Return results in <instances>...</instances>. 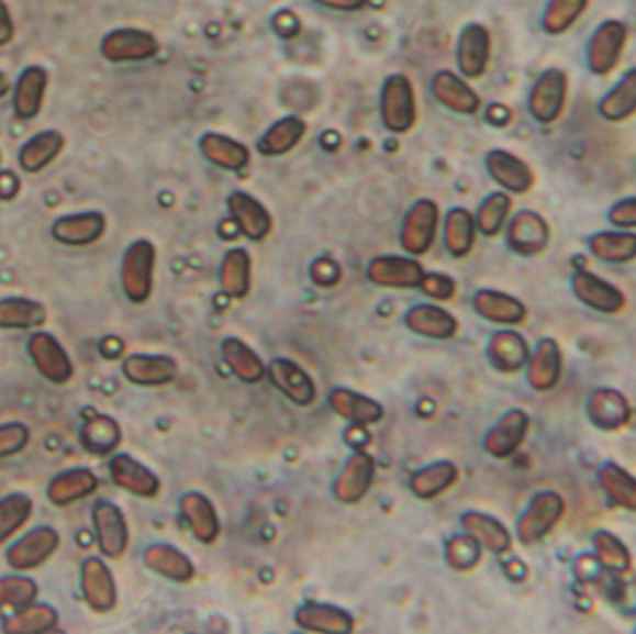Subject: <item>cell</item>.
<instances>
[{
	"label": "cell",
	"instance_id": "6da1fadb",
	"mask_svg": "<svg viewBox=\"0 0 636 634\" xmlns=\"http://www.w3.org/2000/svg\"><path fill=\"white\" fill-rule=\"evenodd\" d=\"M380 118L389 133L406 134L419 120L417 93L402 73L389 75L380 91Z\"/></svg>",
	"mask_w": 636,
	"mask_h": 634
},
{
	"label": "cell",
	"instance_id": "7a4b0ae2",
	"mask_svg": "<svg viewBox=\"0 0 636 634\" xmlns=\"http://www.w3.org/2000/svg\"><path fill=\"white\" fill-rule=\"evenodd\" d=\"M570 99V77L560 67L539 73L528 91V114L539 125H555L560 121Z\"/></svg>",
	"mask_w": 636,
	"mask_h": 634
},
{
	"label": "cell",
	"instance_id": "3957f363",
	"mask_svg": "<svg viewBox=\"0 0 636 634\" xmlns=\"http://www.w3.org/2000/svg\"><path fill=\"white\" fill-rule=\"evenodd\" d=\"M155 266H157V248L153 246V242L140 238L125 249L120 278L123 294L127 297L129 302L142 305L152 298Z\"/></svg>",
	"mask_w": 636,
	"mask_h": 634
},
{
	"label": "cell",
	"instance_id": "277c9868",
	"mask_svg": "<svg viewBox=\"0 0 636 634\" xmlns=\"http://www.w3.org/2000/svg\"><path fill=\"white\" fill-rule=\"evenodd\" d=\"M629 43V29L624 21L605 19L601 21L587 43L588 71L595 77H609L624 60Z\"/></svg>",
	"mask_w": 636,
	"mask_h": 634
},
{
	"label": "cell",
	"instance_id": "5b68a950",
	"mask_svg": "<svg viewBox=\"0 0 636 634\" xmlns=\"http://www.w3.org/2000/svg\"><path fill=\"white\" fill-rule=\"evenodd\" d=\"M439 218V205L431 198H421L410 207L400 231V244L406 254L413 257L428 254L436 242Z\"/></svg>",
	"mask_w": 636,
	"mask_h": 634
},
{
	"label": "cell",
	"instance_id": "8992f818",
	"mask_svg": "<svg viewBox=\"0 0 636 634\" xmlns=\"http://www.w3.org/2000/svg\"><path fill=\"white\" fill-rule=\"evenodd\" d=\"M566 512V502L555 491H542L534 497L515 526V534L523 545H533L555 529Z\"/></svg>",
	"mask_w": 636,
	"mask_h": 634
},
{
	"label": "cell",
	"instance_id": "52a82bcc",
	"mask_svg": "<svg viewBox=\"0 0 636 634\" xmlns=\"http://www.w3.org/2000/svg\"><path fill=\"white\" fill-rule=\"evenodd\" d=\"M493 37L482 23H469L461 29L456 45V64L467 80H479L490 67Z\"/></svg>",
	"mask_w": 636,
	"mask_h": 634
},
{
	"label": "cell",
	"instance_id": "ba28073f",
	"mask_svg": "<svg viewBox=\"0 0 636 634\" xmlns=\"http://www.w3.org/2000/svg\"><path fill=\"white\" fill-rule=\"evenodd\" d=\"M26 351L43 378L56 386H66L74 380V362L55 335L47 332L32 333Z\"/></svg>",
	"mask_w": 636,
	"mask_h": 634
},
{
	"label": "cell",
	"instance_id": "9c48e42d",
	"mask_svg": "<svg viewBox=\"0 0 636 634\" xmlns=\"http://www.w3.org/2000/svg\"><path fill=\"white\" fill-rule=\"evenodd\" d=\"M158 51L160 43L155 34L140 29H115L101 42V55L112 64L152 60Z\"/></svg>",
	"mask_w": 636,
	"mask_h": 634
},
{
	"label": "cell",
	"instance_id": "30bf717a",
	"mask_svg": "<svg viewBox=\"0 0 636 634\" xmlns=\"http://www.w3.org/2000/svg\"><path fill=\"white\" fill-rule=\"evenodd\" d=\"M551 241V227L539 212L523 209L510 216L506 224V244L514 254L534 257L542 254Z\"/></svg>",
	"mask_w": 636,
	"mask_h": 634
},
{
	"label": "cell",
	"instance_id": "8fae6325",
	"mask_svg": "<svg viewBox=\"0 0 636 634\" xmlns=\"http://www.w3.org/2000/svg\"><path fill=\"white\" fill-rule=\"evenodd\" d=\"M60 547V536L53 526H36L8 549L7 560L15 571H31L47 563Z\"/></svg>",
	"mask_w": 636,
	"mask_h": 634
},
{
	"label": "cell",
	"instance_id": "7c38bea8",
	"mask_svg": "<svg viewBox=\"0 0 636 634\" xmlns=\"http://www.w3.org/2000/svg\"><path fill=\"white\" fill-rule=\"evenodd\" d=\"M571 290L579 302L598 313L620 314L627 305V298L616 285L582 268L571 276Z\"/></svg>",
	"mask_w": 636,
	"mask_h": 634
},
{
	"label": "cell",
	"instance_id": "4fadbf2b",
	"mask_svg": "<svg viewBox=\"0 0 636 634\" xmlns=\"http://www.w3.org/2000/svg\"><path fill=\"white\" fill-rule=\"evenodd\" d=\"M426 270L419 260L400 255H383L370 260L367 279L383 289H419Z\"/></svg>",
	"mask_w": 636,
	"mask_h": 634
},
{
	"label": "cell",
	"instance_id": "5bb4252c",
	"mask_svg": "<svg viewBox=\"0 0 636 634\" xmlns=\"http://www.w3.org/2000/svg\"><path fill=\"white\" fill-rule=\"evenodd\" d=\"M488 176L509 193H527L536 187L533 166L509 149H491L484 158Z\"/></svg>",
	"mask_w": 636,
	"mask_h": 634
},
{
	"label": "cell",
	"instance_id": "9a60e30c",
	"mask_svg": "<svg viewBox=\"0 0 636 634\" xmlns=\"http://www.w3.org/2000/svg\"><path fill=\"white\" fill-rule=\"evenodd\" d=\"M99 550L107 558L118 560L129 547V526L122 510L114 502L98 501L91 510Z\"/></svg>",
	"mask_w": 636,
	"mask_h": 634
},
{
	"label": "cell",
	"instance_id": "2e32d148",
	"mask_svg": "<svg viewBox=\"0 0 636 634\" xmlns=\"http://www.w3.org/2000/svg\"><path fill=\"white\" fill-rule=\"evenodd\" d=\"M431 88L437 103L455 114L475 115L482 109V99L477 90L455 71L449 69L437 71L432 79Z\"/></svg>",
	"mask_w": 636,
	"mask_h": 634
},
{
	"label": "cell",
	"instance_id": "e0dca14e",
	"mask_svg": "<svg viewBox=\"0 0 636 634\" xmlns=\"http://www.w3.org/2000/svg\"><path fill=\"white\" fill-rule=\"evenodd\" d=\"M227 209L233 224L237 225V230L249 241L261 242L270 235L274 227L272 214L252 193L243 190L231 193Z\"/></svg>",
	"mask_w": 636,
	"mask_h": 634
},
{
	"label": "cell",
	"instance_id": "ac0fdd59",
	"mask_svg": "<svg viewBox=\"0 0 636 634\" xmlns=\"http://www.w3.org/2000/svg\"><path fill=\"white\" fill-rule=\"evenodd\" d=\"M80 587L91 611L110 612L118 603L114 575L101 558L91 556L85 560L80 569Z\"/></svg>",
	"mask_w": 636,
	"mask_h": 634
},
{
	"label": "cell",
	"instance_id": "d6986e66",
	"mask_svg": "<svg viewBox=\"0 0 636 634\" xmlns=\"http://www.w3.org/2000/svg\"><path fill=\"white\" fill-rule=\"evenodd\" d=\"M107 231V218L103 212L88 211L55 220L51 235L64 246H90L98 242Z\"/></svg>",
	"mask_w": 636,
	"mask_h": 634
},
{
	"label": "cell",
	"instance_id": "ffe728a7",
	"mask_svg": "<svg viewBox=\"0 0 636 634\" xmlns=\"http://www.w3.org/2000/svg\"><path fill=\"white\" fill-rule=\"evenodd\" d=\"M268 378L272 386L297 405H311L316 399L315 381L305 370L286 357H278L268 365Z\"/></svg>",
	"mask_w": 636,
	"mask_h": 634
},
{
	"label": "cell",
	"instance_id": "44dd1931",
	"mask_svg": "<svg viewBox=\"0 0 636 634\" xmlns=\"http://www.w3.org/2000/svg\"><path fill=\"white\" fill-rule=\"evenodd\" d=\"M376 461L370 454H352L339 477L334 483V496L337 501L354 504L367 496L370 483L375 480Z\"/></svg>",
	"mask_w": 636,
	"mask_h": 634
},
{
	"label": "cell",
	"instance_id": "7402d4cb",
	"mask_svg": "<svg viewBox=\"0 0 636 634\" xmlns=\"http://www.w3.org/2000/svg\"><path fill=\"white\" fill-rule=\"evenodd\" d=\"M49 75L40 66L26 67L13 86V114L21 121L34 120L40 115L45 101Z\"/></svg>",
	"mask_w": 636,
	"mask_h": 634
},
{
	"label": "cell",
	"instance_id": "603a6c76",
	"mask_svg": "<svg viewBox=\"0 0 636 634\" xmlns=\"http://www.w3.org/2000/svg\"><path fill=\"white\" fill-rule=\"evenodd\" d=\"M109 469L112 482L133 496L153 499L160 491V480L157 475L129 454H118L110 459Z\"/></svg>",
	"mask_w": 636,
	"mask_h": 634
},
{
	"label": "cell",
	"instance_id": "cb8c5ba5",
	"mask_svg": "<svg viewBox=\"0 0 636 634\" xmlns=\"http://www.w3.org/2000/svg\"><path fill=\"white\" fill-rule=\"evenodd\" d=\"M473 308L484 321L503 326H517L527 321L528 316L527 305L520 298L501 290H479L473 298Z\"/></svg>",
	"mask_w": 636,
	"mask_h": 634
},
{
	"label": "cell",
	"instance_id": "d4e9b609",
	"mask_svg": "<svg viewBox=\"0 0 636 634\" xmlns=\"http://www.w3.org/2000/svg\"><path fill=\"white\" fill-rule=\"evenodd\" d=\"M122 372L134 386L160 387L176 380L177 375H179V367L168 356L133 354V356L125 357Z\"/></svg>",
	"mask_w": 636,
	"mask_h": 634
},
{
	"label": "cell",
	"instance_id": "484cf974",
	"mask_svg": "<svg viewBox=\"0 0 636 634\" xmlns=\"http://www.w3.org/2000/svg\"><path fill=\"white\" fill-rule=\"evenodd\" d=\"M562 348L551 337L539 338L528 357V383L534 391H549L562 376Z\"/></svg>",
	"mask_w": 636,
	"mask_h": 634
},
{
	"label": "cell",
	"instance_id": "4316f807",
	"mask_svg": "<svg viewBox=\"0 0 636 634\" xmlns=\"http://www.w3.org/2000/svg\"><path fill=\"white\" fill-rule=\"evenodd\" d=\"M531 419L523 410H512L504 413L493 429L488 432L484 440L486 453L493 458H509L522 447L527 437Z\"/></svg>",
	"mask_w": 636,
	"mask_h": 634
},
{
	"label": "cell",
	"instance_id": "83f0119b",
	"mask_svg": "<svg viewBox=\"0 0 636 634\" xmlns=\"http://www.w3.org/2000/svg\"><path fill=\"white\" fill-rule=\"evenodd\" d=\"M200 153L207 163L224 171H243L248 168L252 152L248 145L222 133H205L200 138Z\"/></svg>",
	"mask_w": 636,
	"mask_h": 634
},
{
	"label": "cell",
	"instance_id": "f1b7e54d",
	"mask_svg": "<svg viewBox=\"0 0 636 634\" xmlns=\"http://www.w3.org/2000/svg\"><path fill=\"white\" fill-rule=\"evenodd\" d=\"M404 322L410 332L423 335V337L439 338V341L455 337L460 327L455 314L434 303H417L408 309Z\"/></svg>",
	"mask_w": 636,
	"mask_h": 634
},
{
	"label": "cell",
	"instance_id": "f546056e",
	"mask_svg": "<svg viewBox=\"0 0 636 634\" xmlns=\"http://www.w3.org/2000/svg\"><path fill=\"white\" fill-rule=\"evenodd\" d=\"M587 411L595 429L605 430V432L622 429L627 423L631 413L627 399L611 387H601L590 394Z\"/></svg>",
	"mask_w": 636,
	"mask_h": 634
},
{
	"label": "cell",
	"instance_id": "4dcf8cb0",
	"mask_svg": "<svg viewBox=\"0 0 636 634\" xmlns=\"http://www.w3.org/2000/svg\"><path fill=\"white\" fill-rule=\"evenodd\" d=\"M488 357L491 365L501 372L514 375L525 367L531 357L527 341L514 330H501L491 335L488 343Z\"/></svg>",
	"mask_w": 636,
	"mask_h": 634
},
{
	"label": "cell",
	"instance_id": "1f68e13d",
	"mask_svg": "<svg viewBox=\"0 0 636 634\" xmlns=\"http://www.w3.org/2000/svg\"><path fill=\"white\" fill-rule=\"evenodd\" d=\"M598 114L609 123H625L636 115V67H631L618 82L598 101Z\"/></svg>",
	"mask_w": 636,
	"mask_h": 634
},
{
	"label": "cell",
	"instance_id": "d6a6232c",
	"mask_svg": "<svg viewBox=\"0 0 636 634\" xmlns=\"http://www.w3.org/2000/svg\"><path fill=\"white\" fill-rule=\"evenodd\" d=\"M66 138L56 129H45L42 133L34 134L29 142L19 149V166L26 174H40L45 168H49L56 158L64 152Z\"/></svg>",
	"mask_w": 636,
	"mask_h": 634
},
{
	"label": "cell",
	"instance_id": "836d02e7",
	"mask_svg": "<svg viewBox=\"0 0 636 634\" xmlns=\"http://www.w3.org/2000/svg\"><path fill=\"white\" fill-rule=\"evenodd\" d=\"M294 620L300 627L311 633L345 634L354 629V618L334 604H303L294 614Z\"/></svg>",
	"mask_w": 636,
	"mask_h": 634
},
{
	"label": "cell",
	"instance_id": "e575fe53",
	"mask_svg": "<svg viewBox=\"0 0 636 634\" xmlns=\"http://www.w3.org/2000/svg\"><path fill=\"white\" fill-rule=\"evenodd\" d=\"M99 480L93 471L86 467H75L64 471L51 480L47 486V497L55 507H69L74 502L91 496L98 490Z\"/></svg>",
	"mask_w": 636,
	"mask_h": 634
},
{
	"label": "cell",
	"instance_id": "d590c367",
	"mask_svg": "<svg viewBox=\"0 0 636 634\" xmlns=\"http://www.w3.org/2000/svg\"><path fill=\"white\" fill-rule=\"evenodd\" d=\"M147 568L174 582H190L194 579L196 568L185 553L168 544H153L144 550Z\"/></svg>",
	"mask_w": 636,
	"mask_h": 634
},
{
	"label": "cell",
	"instance_id": "8d00e7d4",
	"mask_svg": "<svg viewBox=\"0 0 636 634\" xmlns=\"http://www.w3.org/2000/svg\"><path fill=\"white\" fill-rule=\"evenodd\" d=\"M181 514L201 544L216 542L220 534V520L216 508L201 493H187L181 499Z\"/></svg>",
	"mask_w": 636,
	"mask_h": 634
},
{
	"label": "cell",
	"instance_id": "74e56055",
	"mask_svg": "<svg viewBox=\"0 0 636 634\" xmlns=\"http://www.w3.org/2000/svg\"><path fill=\"white\" fill-rule=\"evenodd\" d=\"M308 134V123L298 115H286L276 121L257 144V149L265 157H283L294 152Z\"/></svg>",
	"mask_w": 636,
	"mask_h": 634
},
{
	"label": "cell",
	"instance_id": "f35d334b",
	"mask_svg": "<svg viewBox=\"0 0 636 634\" xmlns=\"http://www.w3.org/2000/svg\"><path fill=\"white\" fill-rule=\"evenodd\" d=\"M588 249L595 259L611 265H624L636 259V233L633 231H600L588 238Z\"/></svg>",
	"mask_w": 636,
	"mask_h": 634
},
{
	"label": "cell",
	"instance_id": "ab89813d",
	"mask_svg": "<svg viewBox=\"0 0 636 634\" xmlns=\"http://www.w3.org/2000/svg\"><path fill=\"white\" fill-rule=\"evenodd\" d=\"M477 231L479 230H477L473 212L467 211L464 207L450 209L445 216V225H443L445 248L456 259L467 257L473 249Z\"/></svg>",
	"mask_w": 636,
	"mask_h": 634
},
{
	"label": "cell",
	"instance_id": "60d3db41",
	"mask_svg": "<svg viewBox=\"0 0 636 634\" xmlns=\"http://www.w3.org/2000/svg\"><path fill=\"white\" fill-rule=\"evenodd\" d=\"M220 287L225 297L243 300L252 287V257L244 248H233L224 255L220 265Z\"/></svg>",
	"mask_w": 636,
	"mask_h": 634
},
{
	"label": "cell",
	"instance_id": "b9f144b4",
	"mask_svg": "<svg viewBox=\"0 0 636 634\" xmlns=\"http://www.w3.org/2000/svg\"><path fill=\"white\" fill-rule=\"evenodd\" d=\"M330 405L337 415L350 423L375 424L383 419V408L376 400L341 387L330 393Z\"/></svg>",
	"mask_w": 636,
	"mask_h": 634
},
{
	"label": "cell",
	"instance_id": "7bdbcfd3",
	"mask_svg": "<svg viewBox=\"0 0 636 634\" xmlns=\"http://www.w3.org/2000/svg\"><path fill=\"white\" fill-rule=\"evenodd\" d=\"M47 322V309L31 298L10 297L0 300V330H32Z\"/></svg>",
	"mask_w": 636,
	"mask_h": 634
},
{
	"label": "cell",
	"instance_id": "ee69618b",
	"mask_svg": "<svg viewBox=\"0 0 636 634\" xmlns=\"http://www.w3.org/2000/svg\"><path fill=\"white\" fill-rule=\"evenodd\" d=\"M80 443L88 453L107 456L122 443V429L110 415H93L80 429Z\"/></svg>",
	"mask_w": 636,
	"mask_h": 634
},
{
	"label": "cell",
	"instance_id": "f6af8a7d",
	"mask_svg": "<svg viewBox=\"0 0 636 634\" xmlns=\"http://www.w3.org/2000/svg\"><path fill=\"white\" fill-rule=\"evenodd\" d=\"M222 357L231 372L246 383H257L267 375L261 357L257 356L241 338H225L222 343Z\"/></svg>",
	"mask_w": 636,
	"mask_h": 634
},
{
	"label": "cell",
	"instance_id": "bcb514c9",
	"mask_svg": "<svg viewBox=\"0 0 636 634\" xmlns=\"http://www.w3.org/2000/svg\"><path fill=\"white\" fill-rule=\"evenodd\" d=\"M461 525L471 536L479 540V544L486 549L501 555L506 553L512 545V536H510L509 529L495 520L493 515L480 514V512H467L461 518Z\"/></svg>",
	"mask_w": 636,
	"mask_h": 634
},
{
	"label": "cell",
	"instance_id": "7dc6e473",
	"mask_svg": "<svg viewBox=\"0 0 636 634\" xmlns=\"http://www.w3.org/2000/svg\"><path fill=\"white\" fill-rule=\"evenodd\" d=\"M598 482L614 507L636 512V478L631 477L624 467L609 461L598 472Z\"/></svg>",
	"mask_w": 636,
	"mask_h": 634
},
{
	"label": "cell",
	"instance_id": "c3c4849f",
	"mask_svg": "<svg viewBox=\"0 0 636 634\" xmlns=\"http://www.w3.org/2000/svg\"><path fill=\"white\" fill-rule=\"evenodd\" d=\"M590 8V0H547L539 24L549 36H562L576 26Z\"/></svg>",
	"mask_w": 636,
	"mask_h": 634
},
{
	"label": "cell",
	"instance_id": "681fc988",
	"mask_svg": "<svg viewBox=\"0 0 636 634\" xmlns=\"http://www.w3.org/2000/svg\"><path fill=\"white\" fill-rule=\"evenodd\" d=\"M458 480V467L453 461H436L413 475L410 488L419 499H434L449 490Z\"/></svg>",
	"mask_w": 636,
	"mask_h": 634
},
{
	"label": "cell",
	"instance_id": "f907efd6",
	"mask_svg": "<svg viewBox=\"0 0 636 634\" xmlns=\"http://www.w3.org/2000/svg\"><path fill=\"white\" fill-rule=\"evenodd\" d=\"M512 209H514V200L509 192L504 190L491 192L480 203L477 216H475L477 230L484 236H498L509 224Z\"/></svg>",
	"mask_w": 636,
	"mask_h": 634
},
{
	"label": "cell",
	"instance_id": "816d5d0a",
	"mask_svg": "<svg viewBox=\"0 0 636 634\" xmlns=\"http://www.w3.org/2000/svg\"><path fill=\"white\" fill-rule=\"evenodd\" d=\"M58 612L51 604H26L19 609L7 625L4 631L10 634H42L49 633L58 625Z\"/></svg>",
	"mask_w": 636,
	"mask_h": 634
},
{
	"label": "cell",
	"instance_id": "f5cc1de1",
	"mask_svg": "<svg viewBox=\"0 0 636 634\" xmlns=\"http://www.w3.org/2000/svg\"><path fill=\"white\" fill-rule=\"evenodd\" d=\"M34 502L25 493H12L0 499V545L18 534L32 518Z\"/></svg>",
	"mask_w": 636,
	"mask_h": 634
},
{
	"label": "cell",
	"instance_id": "db71d44e",
	"mask_svg": "<svg viewBox=\"0 0 636 634\" xmlns=\"http://www.w3.org/2000/svg\"><path fill=\"white\" fill-rule=\"evenodd\" d=\"M595 558L600 560L601 566L612 574H625L631 568V555L624 542L614 536L612 532H595L594 540Z\"/></svg>",
	"mask_w": 636,
	"mask_h": 634
},
{
	"label": "cell",
	"instance_id": "11a10c76",
	"mask_svg": "<svg viewBox=\"0 0 636 634\" xmlns=\"http://www.w3.org/2000/svg\"><path fill=\"white\" fill-rule=\"evenodd\" d=\"M480 556H482V545L469 532H467L466 536L450 538L447 542V547H445L447 564L456 571L473 569L480 563Z\"/></svg>",
	"mask_w": 636,
	"mask_h": 634
},
{
	"label": "cell",
	"instance_id": "9f6ffc18",
	"mask_svg": "<svg viewBox=\"0 0 636 634\" xmlns=\"http://www.w3.org/2000/svg\"><path fill=\"white\" fill-rule=\"evenodd\" d=\"M37 585L29 577H2L0 579V609L19 611L34 603Z\"/></svg>",
	"mask_w": 636,
	"mask_h": 634
},
{
	"label": "cell",
	"instance_id": "6f0895ef",
	"mask_svg": "<svg viewBox=\"0 0 636 634\" xmlns=\"http://www.w3.org/2000/svg\"><path fill=\"white\" fill-rule=\"evenodd\" d=\"M31 442V432L25 424H0V458L21 453Z\"/></svg>",
	"mask_w": 636,
	"mask_h": 634
},
{
	"label": "cell",
	"instance_id": "680465c9",
	"mask_svg": "<svg viewBox=\"0 0 636 634\" xmlns=\"http://www.w3.org/2000/svg\"><path fill=\"white\" fill-rule=\"evenodd\" d=\"M419 289L437 302H449L456 294V281L445 274L426 272Z\"/></svg>",
	"mask_w": 636,
	"mask_h": 634
},
{
	"label": "cell",
	"instance_id": "91938a15",
	"mask_svg": "<svg viewBox=\"0 0 636 634\" xmlns=\"http://www.w3.org/2000/svg\"><path fill=\"white\" fill-rule=\"evenodd\" d=\"M606 220H609V224L618 227V230L635 231L636 196L616 201V203L609 209V212H606Z\"/></svg>",
	"mask_w": 636,
	"mask_h": 634
},
{
	"label": "cell",
	"instance_id": "94428289",
	"mask_svg": "<svg viewBox=\"0 0 636 634\" xmlns=\"http://www.w3.org/2000/svg\"><path fill=\"white\" fill-rule=\"evenodd\" d=\"M606 569L601 566L600 560L595 556H581L576 563L577 579L582 582H600Z\"/></svg>",
	"mask_w": 636,
	"mask_h": 634
},
{
	"label": "cell",
	"instance_id": "6125c7cd",
	"mask_svg": "<svg viewBox=\"0 0 636 634\" xmlns=\"http://www.w3.org/2000/svg\"><path fill=\"white\" fill-rule=\"evenodd\" d=\"M313 279H315L316 285H324V287H330V285L337 283L339 279V266L334 260L321 259L316 260L315 266H313Z\"/></svg>",
	"mask_w": 636,
	"mask_h": 634
},
{
	"label": "cell",
	"instance_id": "be15d7a7",
	"mask_svg": "<svg viewBox=\"0 0 636 634\" xmlns=\"http://www.w3.org/2000/svg\"><path fill=\"white\" fill-rule=\"evenodd\" d=\"M313 2L335 12H359L369 4V0H313Z\"/></svg>",
	"mask_w": 636,
	"mask_h": 634
},
{
	"label": "cell",
	"instance_id": "e7e4bbea",
	"mask_svg": "<svg viewBox=\"0 0 636 634\" xmlns=\"http://www.w3.org/2000/svg\"><path fill=\"white\" fill-rule=\"evenodd\" d=\"M15 36V26H13L12 13L8 10L4 0H0V47L8 45Z\"/></svg>",
	"mask_w": 636,
	"mask_h": 634
},
{
	"label": "cell",
	"instance_id": "03108f58",
	"mask_svg": "<svg viewBox=\"0 0 636 634\" xmlns=\"http://www.w3.org/2000/svg\"><path fill=\"white\" fill-rule=\"evenodd\" d=\"M10 90H12V80H10L7 73L0 71V99L7 96Z\"/></svg>",
	"mask_w": 636,
	"mask_h": 634
},
{
	"label": "cell",
	"instance_id": "003e7915",
	"mask_svg": "<svg viewBox=\"0 0 636 634\" xmlns=\"http://www.w3.org/2000/svg\"><path fill=\"white\" fill-rule=\"evenodd\" d=\"M0 163H2V153H0Z\"/></svg>",
	"mask_w": 636,
	"mask_h": 634
}]
</instances>
